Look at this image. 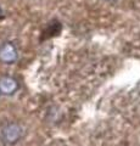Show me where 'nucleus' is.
I'll return each mask as SVG.
<instances>
[{
  "mask_svg": "<svg viewBox=\"0 0 140 146\" xmlns=\"http://www.w3.org/2000/svg\"><path fill=\"white\" fill-rule=\"evenodd\" d=\"M17 58H19V51L15 44L11 42H5L0 45V62L11 65L17 61Z\"/></svg>",
  "mask_w": 140,
  "mask_h": 146,
  "instance_id": "nucleus-2",
  "label": "nucleus"
},
{
  "mask_svg": "<svg viewBox=\"0 0 140 146\" xmlns=\"http://www.w3.org/2000/svg\"><path fill=\"white\" fill-rule=\"evenodd\" d=\"M19 89V82L10 76L0 78V93L4 95H12Z\"/></svg>",
  "mask_w": 140,
  "mask_h": 146,
  "instance_id": "nucleus-3",
  "label": "nucleus"
},
{
  "mask_svg": "<svg viewBox=\"0 0 140 146\" xmlns=\"http://www.w3.org/2000/svg\"><path fill=\"white\" fill-rule=\"evenodd\" d=\"M3 16V10H1V7H0V17Z\"/></svg>",
  "mask_w": 140,
  "mask_h": 146,
  "instance_id": "nucleus-4",
  "label": "nucleus"
},
{
  "mask_svg": "<svg viewBox=\"0 0 140 146\" xmlns=\"http://www.w3.org/2000/svg\"><path fill=\"white\" fill-rule=\"evenodd\" d=\"M25 134V129L20 123L12 122L9 124L4 125L0 129V140L5 144L12 145L16 144L17 141H20L22 139V136Z\"/></svg>",
  "mask_w": 140,
  "mask_h": 146,
  "instance_id": "nucleus-1",
  "label": "nucleus"
},
{
  "mask_svg": "<svg viewBox=\"0 0 140 146\" xmlns=\"http://www.w3.org/2000/svg\"><path fill=\"white\" fill-rule=\"evenodd\" d=\"M107 1H113V0H107Z\"/></svg>",
  "mask_w": 140,
  "mask_h": 146,
  "instance_id": "nucleus-5",
  "label": "nucleus"
},
{
  "mask_svg": "<svg viewBox=\"0 0 140 146\" xmlns=\"http://www.w3.org/2000/svg\"><path fill=\"white\" fill-rule=\"evenodd\" d=\"M0 94H1V93H0Z\"/></svg>",
  "mask_w": 140,
  "mask_h": 146,
  "instance_id": "nucleus-6",
  "label": "nucleus"
}]
</instances>
